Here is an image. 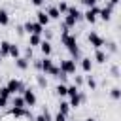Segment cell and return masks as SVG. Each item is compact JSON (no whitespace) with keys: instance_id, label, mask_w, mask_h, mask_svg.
Listing matches in <instances>:
<instances>
[{"instance_id":"14","label":"cell","mask_w":121,"mask_h":121,"mask_svg":"<svg viewBox=\"0 0 121 121\" xmlns=\"http://www.w3.org/2000/svg\"><path fill=\"white\" fill-rule=\"evenodd\" d=\"M108 57H110V55H108L106 51H102V49H96V51H95V60H96L98 64H104V62L108 60Z\"/></svg>"},{"instance_id":"30","label":"cell","mask_w":121,"mask_h":121,"mask_svg":"<svg viewBox=\"0 0 121 121\" xmlns=\"http://www.w3.org/2000/svg\"><path fill=\"white\" fill-rule=\"evenodd\" d=\"M104 45L108 47L110 53H117V43H115V42H108V43H104Z\"/></svg>"},{"instance_id":"9","label":"cell","mask_w":121,"mask_h":121,"mask_svg":"<svg viewBox=\"0 0 121 121\" xmlns=\"http://www.w3.org/2000/svg\"><path fill=\"white\" fill-rule=\"evenodd\" d=\"M38 47H40V51H42V55H43V57H49V55L53 53V45H51V42H49V40H42Z\"/></svg>"},{"instance_id":"39","label":"cell","mask_w":121,"mask_h":121,"mask_svg":"<svg viewBox=\"0 0 121 121\" xmlns=\"http://www.w3.org/2000/svg\"><path fill=\"white\" fill-rule=\"evenodd\" d=\"M30 2H32L34 6H42V4H43V0H30Z\"/></svg>"},{"instance_id":"36","label":"cell","mask_w":121,"mask_h":121,"mask_svg":"<svg viewBox=\"0 0 121 121\" xmlns=\"http://www.w3.org/2000/svg\"><path fill=\"white\" fill-rule=\"evenodd\" d=\"M6 106H8V100L6 98H0V110H4Z\"/></svg>"},{"instance_id":"11","label":"cell","mask_w":121,"mask_h":121,"mask_svg":"<svg viewBox=\"0 0 121 121\" xmlns=\"http://www.w3.org/2000/svg\"><path fill=\"white\" fill-rule=\"evenodd\" d=\"M66 15H70V17H74L76 21H79V19H83V13L76 8V6H68V9H66Z\"/></svg>"},{"instance_id":"7","label":"cell","mask_w":121,"mask_h":121,"mask_svg":"<svg viewBox=\"0 0 121 121\" xmlns=\"http://www.w3.org/2000/svg\"><path fill=\"white\" fill-rule=\"evenodd\" d=\"M87 40H89V43H91L95 49H100V47L106 43V40H104L100 34H96V32H91V34L87 36Z\"/></svg>"},{"instance_id":"33","label":"cell","mask_w":121,"mask_h":121,"mask_svg":"<svg viewBox=\"0 0 121 121\" xmlns=\"http://www.w3.org/2000/svg\"><path fill=\"white\" fill-rule=\"evenodd\" d=\"M96 2H98V0H81V4H83L85 8H93V6H96Z\"/></svg>"},{"instance_id":"27","label":"cell","mask_w":121,"mask_h":121,"mask_svg":"<svg viewBox=\"0 0 121 121\" xmlns=\"http://www.w3.org/2000/svg\"><path fill=\"white\" fill-rule=\"evenodd\" d=\"M55 93H57L59 96H66V85H64V83H59V85L55 87Z\"/></svg>"},{"instance_id":"29","label":"cell","mask_w":121,"mask_h":121,"mask_svg":"<svg viewBox=\"0 0 121 121\" xmlns=\"http://www.w3.org/2000/svg\"><path fill=\"white\" fill-rule=\"evenodd\" d=\"M9 96H11V93L8 91V87L4 85V87H0V98H6V100H9Z\"/></svg>"},{"instance_id":"6","label":"cell","mask_w":121,"mask_h":121,"mask_svg":"<svg viewBox=\"0 0 121 121\" xmlns=\"http://www.w3.org/2000/svg\"><path fill=\"white\" fill-rule=\"evenodd\" d=\"M98 9L100 8H96V6H93V8H87L85 9V13H83V19L87 21V23H96V19H98Z\"/></svg>"},{"instance_id":"21","label":"cell","mask_w":121,"mask_h":121,"mask_svg":"<svg viewBox=\"0 0 121 121\" xmlns=\"http://www.w3.org/2000/svg\"><path fill=\"white\" fill-rule=\"evenodd\" d=\"M9 25V13L6 9H0V26H6Z\"/></svg>"},{"instance_id":"8","label":"cell","mask_w":121,"mask_h":121,"mask_svg":"<svg viewBox=\"0 0 121 121\" xmlns=\"http://www.w3.org/2000/svg\"><path fill=\"white\" fill-rule=\"evenodd\" d=\"M112 15H113V8H112L110 4H106L104 8H100V9H98V17H100L104 23L112 21Z\"/></svg>"},{"instance_id":"22","label":"cell","mask_w":121,"mask_h":121,"mask_svg":"<svg viewBox=\"0 0 121 121\" xmlns=\"http://www.w3.org/2000/svg\"><path fill=\"white\" fill-rule=\"evenodd\" d=\"M57 108H59V112H60V113H64V115H68V113H70V104H68V102H64V100H60Z\"/></svg>"},{"instance_id":"16","label":"cell","mask_w":121,"mask_h":121,"mask_svg":"<svg viewBox=\"0 0 121 121\" xmlns=\"http://www.w3.org/2000/svg\"><path fill=\"white\" fill-rule=\"evenodd\" d=\"M45 13H47V17H49V19H60V13H59L57 6H49V8L45 9Z\"/></svg>"},{"instance_id":"32","label":"cell","mask_w":121,"mask_h":121,"mask_svg":"<svg viewBox=\"0 0 121 121\" xmlns=\"http://www.w3.org/2000/svg\"><path fill=\"white\" fill-rule=\"evenodd\" d=\"M83 83H85V79H83V76H76V78H74V85H76V87H81Z\"/></svg>"},{"instance_id":"31","label":"cell","mask_w":121,"mask_h":121,"mask_svg":"<svg viewBox=\"0 0 121 121\" xmlns=\"http://www.w3.org/2000/svg\"><path fill=\"white\" fill-rule=\"evenodd\" d=\"M53 121H68V115H64V113L57 112V113H55V117H53Z\"/></svg>"},{"instance_id":"34","label":"cell","mask_w":121,"mask_h":121,"mask_svg":"<svg viewBox=\"0 0 121 121\" xmlns=\"http://www.w3.org/2000/svg\"><path fill=\"white\" fill-rule=\"evenodd\" d=\"M110 72H112V76H113V78H119V66H117V64H113Z\"/></svg>"},{"instance_id":"38","label":"cell","mask_w":121,"mask_h":121,"mask_svg":"<svg viewBox=\"0 0 121 121\" xmlns=\"http://www.w3.org/2000/svg\"><path fill=\"white\" fill-rule=\"evenodd\" d=\"M17 34H25V28H23V25H19V26H17Z\"/></svg>"},{"instance_id":"10","label":"cell","mask_w":121,"mask_h":121,"mask_svg":"<svg viewBox=\"0 0 121 121\" xmlns=\"http://www.w3.org/2000/svg\"><path fill=\"white\" fill-rule=\"evenodd\" d=\"M40 60H42V72H43V74H49V72L53 70V66H55L53 59H51V57H43V59H40Z\"/></svg>"},{"instance_id":"26","label":"cell","mask_w":121,"mask_h":121,"mask_svg":"<svg viewBox=\"0 0 121 121\" xmlns=\"http://www.w3.org/2000/svg\"><path fill=\"white\" fill-rule=\"evenodd\" d=\"M85 83H87V87H89L91 91H95V89H96V79H95L93 76H87V79H85Z\"/></svg>"},{"instance_id":"25","label":"cell","mask_w":121,"mask_h":121,"mask_svg":"<svg viewBox=\"0 0 121 121\" xmlns=\"http://www.w3.org/2000/svg\"><path fill=\"white\" fill-rule=\"evenodd\" d=\"M57 9H59V13H60V15H64V13H66V9H68V2L60 0V2L57 4Z\"/></svg>"},{"instance_id":"23","label":"cell","mask_w":121,"mask_h":121,"mask_svg":"<svg viewBox=\"0 0 121 121\" xmlns=\"http://www.w3.org/2000/svg\"><path fill=\"white\" fill-rule=\"evenodd\" d=\"M36 83H38L40 89H45V87H47V78L42 76V74H38V76H36Z\"/></svg>"},{"instance_id":"28","label":"cell","mask_w":121,"mask_h":121,"mask_svg":"<svg viewBox=\"0 0 121 121\" xmlns=\"http://www.w3.org/2000/svg\"><path fill=\"white\" fill-rule=\"evenodd\" d=\"M79 93V87H76V85H66V95L68 96H74V95H78Z\"/></svg>"},{"instance_id":"37","label":"cell","mask_w":121,"mask_h":121,"mask_svg":"<svg viewBox=\"0 0 121 121\" xmlns=\"http://www.w3.org/2000/svg\"><path fill=\"white\" fill-rule=\"evenodd\" d=\"M34 68L36 70H42V60H34Z\"/></svg>"},{"instance_id":"20","label":"cell","mask_w":121,"mask_h":121,"mask_svg":"<svg viewBox=\"0 0 121 121\" xmlns=\"http://www.w3.org/2000/svg\"><path fill=\"white\" fill-rule=\"evenodd\" d=\"M11 106H13V108H26L23 96H17V95H13V102H11Z\"/></svg>"},{"instance_id":"1","label":"cell","mask_w":121,"mask_h":121,"mask_svg":"<svg viewBox=\"0 0 121 121\" xmlns=\"http://www.w3.org/2000/svg\"><path fill=\"white\" fill-rule=\"evenodd\" d=\"M60 42H62V45L68 49V53L72 55V59L78 62V59L81 57V53H79V47H78V40H76V36H74V34H70V32H68V26H66V25H62Z\"/></svg>"},{"instance_id":"17","label":"cell","mask_w":121,"mask_h":121,"mask_svg":"<svg viewBox=\"0 0 121 121\" xmlns=\"http://www.w3.org/2000/svg\"><path fill=\"white\" fill-rule=\"evenodd\" d=\"M40 42H42V34H28V45L30 47L40 45Z\"/></svg>"},{"instance_id":"18","label":"cell","mask_w":121,"mask_h":121,"mask_svg":"<svg viewBox=\"0 0 121 121\" xmlns=\"http://www.w3.org/2000/svg\"><path fill=\"white\" fill-rule=\"evenodd\" d=\"M8 57H13V59L21 57V49H19V45H15V43H9V51H8Z\"/></svg>"},{"instance_id":"24","label":"cell","mask_w":121,"mask_h":121,"mask_svg":"<svg viewBox=\"0 0 121 121\" xmlns=\"http://www.w3.org/2000/svg\"><path fill=\"white\" fill-rule=\"evenodd\" d=\"M110 96H112L113 100H119V98H121V89H119V87H112V89H110Z\"/></svg>"},{"instance_id":"15","label":"cell","mask_w":121,"mask_h":121,"mask_svg":"<svg viewBox=\"0 0 121 121\" xmlns=\"http://www.w3.org/2000/svg\"><path fill=\"white\" fill-rule=\"evenodd\" d=\"M81 70H83L85 74H89V72L93 70V60H91V57H83V59H81Z\"/></svg>"},{"instance_id":"19","label":"cell","mask_w":121,"mask_h":121,"mask_svg":"<svg viewBox=\"0 0 121 121\" xmlns=\"http://www.w3.org/2000/svg\"><path fill=\"white\" fill-rule=\"evenodd\" d=\"M9 43H11V42H8V40H0V55H2V57H8Z\"/></svg>"},{"instance_id":"2","label":"cell","mask_w":121,"mask_h":121,"mask_svg":"<svg viewBox=\"0 0 121 121\" xmlns=\"http://www.w3.org/2000/svg\"><path fill=\"white\" fill-rule=\"evenodd\" d=\"M23 28H25L26 34H42V32H43V26H42L38 21H26V23L23 25Z\"/></svg>"},{"instance_id":"13","label":"cell","mask_w":121,"mask_h":121,"mask_svg":"<svg viewBox=\"0 0 121 121\" xmlns=\"http://www.w3.org/2000/svg\"><path fill=\"white\" fill-rule=\"evenodd\" d=\"M30 66V60L26 59V57H17L15 59V68H19V70H26Z\"/></svg>"},{"instance_id":"40","label":"cell","mask_w":121,"mask_h":121,"mask_svg":"<svg viewBox=\"0 0 121 121\" xmlns=\"http://www.w3.org/2000/svg\"><path fill=\"white\" fill-rule=\"evenodd\" d=\"M108 4H110V6H112V8H115V6H117V4H119V0H110V2H108Z\"/></svg>"},{"instance_id":"35","label":"cell","mask_w":121,"mask_h":121,"mask_svg":"<svg viewBox=\"0 0 121 121\" xmlns=\"http://www.w3.org/2000/svg\"><path fill=\"white\" fill-rule=\"evenodd\" d=\"M25 53H26V59H28V60H30V59H32V47H30V45H28V47H26V51H25Z\"/></svg>"},{"instance_id":"4","label":"cell","mask_w":121,"mask_h":121,"mask_svg":"<svg viewBox=\"0 0 121 121\" xmlns=\"http://www.w3.org/2000/svg\"><path fill=\"white\" fill-rule=\"evenodd\" d=\"M21 93H23L21 96H23V100H25V104H26V106H30V108H32V106H36V100H38V98H36V93H34L30 87H25Z\"/></svg>"},{"instance_id":"5","label":"cell","mask_w":121,"mask_h":121,"mask_svg":"<svg viewBox=\"0 0 121 121\" xmlns=\"http://www.w3.org/2000/svg\"><path fill=\"white\" fill-rule=\"evenodd\" d=\"M6 87H8V91H9L11 95H17V93H21V91L25 89L23 81H21V79H17V78H11V79L6 83Z\"/></svg>"},{"instance_id":"41","label":"cell","mask_w":121,"mask_h":121,"mask_svg":"<svg viewBox=\"0 0 121 121\" xmlns=\"http://www.w3.org/2000/svg\"><path fill=\"white\" fill-rule=\"evenodd\" d=\"M85 121H96V119H95V117H87Z\"/></svg>"},{"instance_id":"3","label":"cell","mask_w":121,"mask_h":121,"mask_svg":"<svg viewBox=\"0 0 121 121\" xmlns=\"http://www.w3.org/2000/svg\"><path fill=\"white\" fill-rule=\"evenodd\" d=\"M59 68H60V72L72 76V74H76V60L74 59H64V60H60Z\"/></svg>"},{"instance_id":"12","label":"cell","mask_w":121,"mask_h":121,"mask_svg":"<svg viewBox=\"0 0 121 121\" xmlns=\"http://www.w3.org/2000/svg\"><path fill=\"white\" fill-rule=\"evenodd\" d=\"M36 21H38V23H40V25H42V26H47V25H49V21H51V19H49V17H47V13H45V11H43V9H40V11H38V13H36Z\"/></svg>"}]
</instances>
